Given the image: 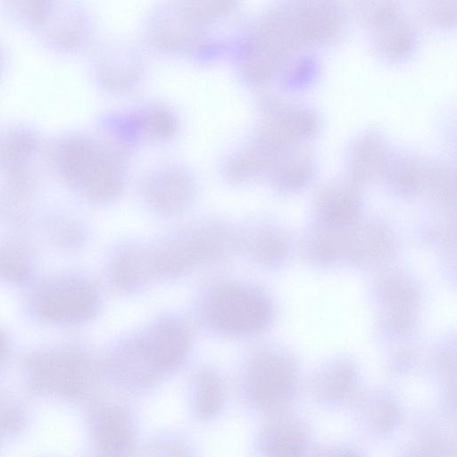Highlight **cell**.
Instances as JSON below:
<instances>
[{
  "label": "cell",
  "instance_id": "cell-8",
  "mask_svg": "<svg viewBox=\"0 0 457 457\" xmlns=\"http://www.w3.org/2000/svg\"><path fill=\"white\" fill-rule=\"evenodd\" d=\"M192 191V186L184 175L170 171L158 176L145 186V199L154 212L173 215L186 208Z\"/></svg>",
  "mask_w": 457,
  "mask_h": 457
},
{
  "label": "cell",
  "instance_id": "cell-11",
  "mask_svg": "<svg viewBox=\"0 0 457 457\" xmlns=\"http://www.w3.org/2000/svg\"><path fill=\"white\" fill-rule=\"evenodd\" d=\"M54 1H7L3 4L4 13L13 22L37 31L53 10Z\"/></svg>",
  "mask_w": 457,
  "mask_h": 457
},
{
  "label": "cell",
  "instance_id": "cell-2",
  "mask_svg": "<svg viewBox=\"0 0 457 457\" xmlns=\"http://www.w3.org/2000/svg\"><path fill=\"white\" fill-rule=\"evenodd\" d=\"M236 249V236L221 225L202 223L145 247L151 278L179 275Z\"/></svg>",
  "mask_w": 457,
  "mask_h": 457
},
{
  "label": "cell",
  "instance_id": "cell-3",
  "mask_svg": "<svg viewBox=\"0 0 457 457\" xmlns=\"http://www.w3.org/2000/svg\"><path fill=\"white\" fill-rule=\"evenodd\" d=\"M268 313L267 303L261 294L236 282L212 287L200 305L203 322L212 330L230 337L258 330L265 324Z\"/></svg>",
  "mask_w": 457,
  "mask_h": 457
},
{
  "label": "cell",
  "instance_id": "cell-14",
  "mask_svg": "<svg viewBox=\"0 0 457 457\" xmlns=\"http://www.w3.org/2000/svg\"><path fill=\"white\" fill-rule=\"evenodd\" d=\"M446 5H440L436 8V10H433L432 15L435 16V20L438 22H448L452 20L451 14L455 16V7H450L448 2L445 4Z\"/></svg>",
  "mask_w": 457,
  "mask_h": 457
},
{
  "label": "cell",
  "instance_id": "cell-13",
  "mask_svg": "<svg viewBox=\"0 0 457 457\" xmlns=\"http://www.w3.org/2000/svg\"><path fill=\"white\" fill-rule=\"evenodd\" d=\"M386 153L383 146L373 139L361 141L354 151V168L361 173L378 172L385 168Z\"/></svg>",
  "mask_w": 457,
  "mask_h": 457
},
{
  "label": "cell",
  "instance_id": "cell-10",
  "mask_svg": "<svg viewBox=\"0 0 457 457\" xmlns=\"http://www.w3.org/2000/svg\"><path fill=\"white\" fill-rule=\"evenodd\" d=\"M111 275L114 285L123 290L137 289L152 279L145 248L134 245L120 247L112 261Z\"/></svg>",
  "mask_w": 457,
  "mask_h": 457
},
{
  "label": "cell",
  "instance_id": "cell-6",
  "mask_svg": "<svg viewBox=\"0 0 457 457\" xmlns=\"http://www.w3.org/2000/svg\"><path fill=\"white\" fill-rule=\"evenodd\" d=\"M46 141L38 129L24 122L0 127V171L3 175L32 170L43 157Z\"/></svg>",
  "mask_w": 457,
  "mask_h": 457
},
{
  "label": "cell",
  "instance_id": "cell-5",
  "mask_svg": "<svg viewBox=\"0 0 457 457\" xmlns=\"http://www.w3.org/2000/svg\"><path fill=\"white\" fill-rule=\"evenodd\" d=\"M99 296L89 282L70 278L46 288L36 300L37 310L47 319L79 321L96 311Z\"/></svg>",
  "mask_w": 457,
  "mask_h": 457
},
{
  "label": "cell",
  "instance_id": "cell-7",
  "mask_svg": "<svg viewBox=\"0 0 457 457\" xmlns=\"http://www.w3.org/2000/svg\"><path fill=\"white\" fill-rule=\"evenodd\" d=\"M35 32L48 50L56 54L72 53L85 38L86 18L79 7L54 2L49 16Z\"/></svg>",
  "mask_w": 457,
  "mask_h": 457
},
{
  "label": "cell",
  "instance_id": "cell-15",
  "mask_svg": "<svg viewBox=\"0 0 457 457\" xmlns=\"http://www.w3.org/2000/svg\"><path fill=\"white\" fill-rule=\"evenodd\" d=\"M4 65H5V54H4V47H3L2 44L0 43V76L4 71Z\"/></svg>",
  "mask_w": 457,
  "mask_h": 457
},
{
  "label": "cell",
  "instance_id": "cell-9",
  "mask_svg": "<svg viewBox=\"0 0 457 457\" xmlns=\"http://www.w3.org/2000/svg\"><path fill=\"white\" fill-rule=\"evenodd\" d=\"M316 120L306 110H289L269 120L263 126V137L274 145H294L312 132Z\"/></svg>",
  "mask_w": 457,
  "mask_h": 457
},
{
  "label": "cell",
  "instance_id": "cell-12",
  "mask_svg": "<svg viewBox=\"0 0 457 457\" xmlns=\"http://www.w3.org/2000/svg\"><path fill=\"white\" fill-rule=\"evenodd\" d=\"M378 30V45L380 49L390 57L406 54L412 47L413 34L403 21L392 18L380 27Z\"/></svg>",
  "mask_w": 457,
  "mask_h": 457
},
{
  "label": "cell",
  "instance_id": "cell-4",
  "mask_svg": "<svg viewBox=\"0 0 457 457\" xmlns=\"http://www.w3.org/2000/svg\"><path fill=\"white\" fill-rule=\"evenodd\" d=\"M123 343L131 360L152 368H169L185 357L189 345V331L180 319L165 316Z\"/></svg>",
  "mask_w": 457,
  "mask_h": 457
},
{
  "label": "cell",
  "instance_id": "cell-1",
  "mask_svg": "<svg viewBox=\"0 0 457 457\" xmlns=\"http://www.w3.org/2000/svg\"><path fill=\"white\" fill-rule=\"evenodd\" d=\"M103 150L85 135L63 132L46 141L42 160L65 183L91 199L104 201L120 192L122 179Z\"/></svg>",
  "mask_w": 457,
  "mask_h": 457
}]
</instances>
